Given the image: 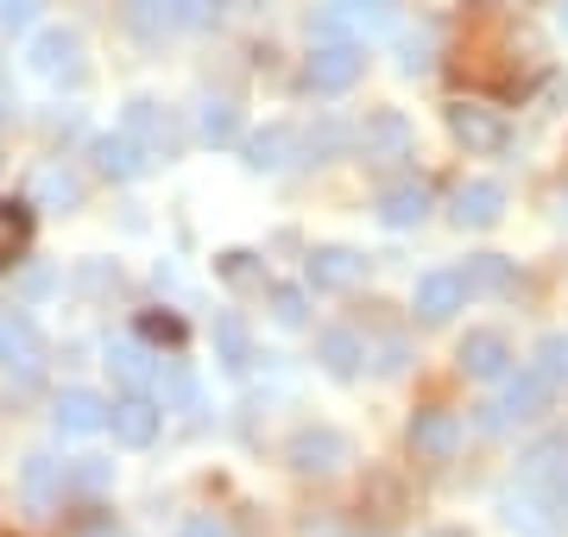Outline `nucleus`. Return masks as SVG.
Returning a JSON list of instances; mask_svg holds the SVG:
<instances>
[{
	"label": "nucleus",
	"mask_w": 568,
	"mask_h": 537,
	"mask_svg": "<svg viewBox=\"0 0 568 537\" xmlns=\"http://www.w3.org/2000/svg\"><path fill=\"white\" fill-rule=\"evenodd\" d=\"M32 241V203H0V266L20 260Z\"/></svg>",
	"instance_id": "21"
},
{
	"label": "nucleus",
	"mask_w": 568,
	"mask_h": 537,
	"mask_svg": "<svg viewBox=\"0 0 568 537\" xmlns=\"http://www.w3.org/2000/svg\"><path fill=\"white\" fill-rule=\"evenodd\" d=\"M0 361H7V373H39L44 367V335L26 311H0Z\"/></svg>",
	"instance_id": "3"
},
{
	"label": "nucleus",
	"mask_w": 568,
	"mask_h": 537,
	"mask_svg": "<svg viewBox=\"0 0 568 537\" xmlns=\"http://www.w3.org/2000/svg\"><path fill=\"white\" fill-rule=\"evenodd\" d=\"M328 7H342V13H366L373 0H328Z\"/></svg>",
	"instance_id": "39"
},
{
	"label": "nucleus",
	"mask_w": 568,
	"mask_h": 537,
	"mask_svg": "<svg viewBox=\"0 0 568 537\" xmlns=\"http://www.w3.org/2000/svg\"><path fill=\"white\" fill-rule=\"evenodd\" d=\"M455 77L474 89H525L537 77V39L525 26H511L499 7H474L462 26V44H455Z\"/></svg>",
	"instance_id": "1"
},
{
	"label": "nucleus",
	"mask_w": 568,
	"mask_h": 537,
	"mask_svg": "<svg viewBox=\"0 0 568 537\" xmlns=\"http://www.w3.org/2000/svg\"><path fill=\"white\" fill-rule=\"evenodd\" d=\"M455 361H462V373H474V379H499V373L511 367V348H506V335L474 330L462 348H455Z\"/></svg>",
	"instance_id": "15"
},
{
	"label": "nucleus",
	"mask_w": 568,
	"mask_h": 537,
	"mask_svg": "<svg viewBox=\"0 0 568 537\" xmlns=\"http://www.w3.org/2000/svg\"><path fill=\"white\" fill-rule=\"evenodd\" d=\"M316 361H323L335 379H354L361 361H366V348H361V335H354V330H328L323 342H316Z\"/></svg>",
	"instance_id": "18"
},
{
	"label": "nucleus",
	"mask_w": 568,
	"mask_h": 537,
	"mask_svg": "<svg viewBox=\"0 0 568 537\" xmlns=\"http://www.w3.org/2000/svg\"><path fill=\"white\" fill-rule=\"evenodd\" d=\"M102 430H114V443H126V449H145V443L159 436V405H152L145 393H126V398L108 405Z\"/></svg>",
	"instance_id": "5"
},
{
	"label": "nucleus",
	"mask_w": 568,
	"mask_h": 537,
	"mask_svg": "<svg viewBox=\"0 0 568 537\" xmlns=\"http://www.w3.org/2000/svg\"><path fill=\"white\" fill-rule=\"evenodd\" d=\"M222 278H227V285H260V266H253V253H222Z\"/></svg>",
	"instance_id": "33"
},
{
	"label": "nucleus",
	"mask_w": 568,
	"mask_h": 537,
	"mask_svg": "<svg viewBox=\"0 0 568 537\" xmlns=\"http://www.w3.org/2000/svg\"><path fill=\"white\" fill-rule=\"evenodd\" d=\"M537 361H544L537 373H544L549 386H568V335H549L544 348H537Z\"/></svg>",
	"instance_id": "30"
},
{
	"label": "nucleus",
	"mask_w": 568,
	"mask_h": 537,
	"mask_svg": "<svg viewBox=\"0 0 568 537\" xmlns=\"http://www.w3.org/2000/svg\"><path fill=\"white\" fill-rule=\"evenodd\" d=\"M108 367L121 373V386H126V393H145V386H152V373H159V367H152V354L133 348V342H121V348L108 354Z\"/></svg>",
	"instance_id": "23"
},
{
	"label": "nucleus",
	"mask_w": 568,
	"mask_h": 537,
	"mask_svg": "<svg viewBox=\"0 0 568 537\" xmlns=\"http://www.w3.org/2000/svg\"><path fill=\"white\" fill-rule=\"evenodd\" d=\"M462 304H467V272H429V278H417V304H410V311H417V323L436 330V323H448Z\"/></svg>",
	"instance_id": "7"
},
{
	"label": "nucleus",
	"mask_w": 568,
	"mask_h": 537,
	"mask_svg": "<svg viewBox=\"0 0 568 537\" xmlns=\"http://www.w3.org/2000/svg\"><path fill=\"white\" fill-rule=\"evenodd\" d=\"M361 70H366L361 44L328 39V44H316V51H310V63H304V89H316V95H342V89L361 83Z\"/></svg>",
	"instance_id": "2"
},
{
	"label": "nucleus",
	"mask_w": 568,
	"mask_h": 537,
	"mask_svg": "<svg viewBox=\"0 0 568 537\" xmlns=\"http://www.w3.org/2000/svg\"><path fill=\"white\" fill-rule=\"evenodd\" d=\"M126 133H133L152 159H171V152H178V133H171V121H164L159 102H133L126 108Z\"/></svg>",
	"instance_id": "16"
},
{
	"label": "nucleus",
	"mask_w": 568,
	"mask_h": 537,
	"mask_svg": "<svg viewBox=\"0 0 568 537\" xmlns=\"http://www.w3.org/2000/svg\"><path fill=\"white\" fill-rule=\"evenodd\" d=\"M467 285H480V291H511V266L499 260V253H480L474 260V278Z\"/></svg>",
	"instance_id": "31"
},
{
	"label": "nucleus",
	"mask_w": 568,
	"mask_h": 537,
	"mask_svg": "<svg viewBox=\"0 0 568 537\" xmlns=\"http://www.w3.org/2000/svg\"><path fill=\"white\" fill-rule=\"evenodd\" d=\"M152 379H159L164 405H183V412L196 405V379H190V367H183V361H159V373H152Z\"/></svg>",
	"instance_id": "25"
},
{
	"label": "nucleus",
	"mask_w": 568,
	"mask_h": 537,
	"mask_svg": "<svg viewBox=\"0 0 568 537\" xmlns=\"http://www.w3.org/2000/svg\"><path fill=\"white\" fill-rule=\"evenodd\" d=\"M448 133L467 145V152H506V121L493 114V108H474V102H462V108H448Z\"/></svg>",
	"instance_id": "8"
},
{
	"label": "nucleus",
	"mask_w": 568,
	"mask_h": 537,
	"mask_svg": "<svg viewBox=\"0 0 568 537\" xmlns=\"http://www.w3.org/2000/svg\"><path fill=\"white\" fill-rule=\"evenodd\" d=\"M410 449L429 455V462L455 455V449H462V417H455V412H417V417H410Z\"/></svg>",
	"instance_id": "14"
},
{
	"label": "nucleus",
	"mask_w": 568,
	"mask_h": 537,
	"mask_svg": "<svg viewBox=\"0 0 568 537\" xmlns=\"http://www.w3.org/2000/svg\"><path fill=\"white\" fill-rule=\"evenodd\" d=\"M196 133H203L209 145H227L234 133H241V114H234V102H203V121H196Z\"/></svg>",
	"instance_id": "26"
},
{
	"label": "nucleus",
	"mask_w": 568,
	"mask_h": 537,
	"mask_svg": "<svg viewBox=\"0 0 568 537\" xmlns=\"http://www.w3.org/2000/svg\"><path fill=\"white\" fill-rule=\"evenodd\" d=\"M549 499H556V506L568 513V468H562V475H549Z\"/></svg>",
	"instance_id": "37"
},
{
	"label": "nucleus",
	"mask_w": 568,
	"mask_h": 537,
	"mask_svg": "<svg viewBox=\"0 0 568 537\" xmlns=\"http://www.w3.org/2000/svg\"><path fill=\"white\" fill-rule=\"evenodd\" d=\"M562 20H568V0H562Z\"/></svg>",
	"instance_id": "40"
},
{
	"label": "nucleus",
	"mask_w": 568,
	"mask_h": 537,
	"mask_svg": "<svg viewBox=\"0 0 568 537\" xmlns=\"http://www.w3.org/2000/svg\"><path fill=\"white\" fill-rule=\"evenodd\" d=\"M95 165H102V178H114V184H133V178L152 171V152H145L133 133H102V140H95Z\"/></svg>",
	"instance_id": "10"
},
{
	"label": "nucleus",
	"mask_w": 568,
	"mask_h": 537,
	"mask_svg": "<svg viewBox=\"0 0 568 537\" xmlns=\"http://www.w3.org/2000/svg\"><path fill=\"white\" fill-rule=\"evenodd\" d=\"M215 348H222V361L234 373L253 361V348H246V330H241V316H215Z\"/></svg>",
	"instance_id": "27"
},
{
	"label": "nucleus",
	"mask_w": 568,
	"mask_h": 537,
	"mask_svg": "<svg viewBox=\"0 0 568 537\" xmlns=\"http://www.w3.org/2000/svg\"><path fill=\"white\" fill-rule=\"evenodd\" d=\"M506 215V190L499 184H462L455 190V222L462 227H493Z\"/></svg>",
	"instance_id": "17"
},
{
	"label": "nucleus",
	"mask_w": 568,
	"mask_h": 537,
	"mask_svg": "<svg viewBox=\"0 0 568 537\" xmlns=\"http://www.w3.org/2000/svg\"><path fill=\"white\" fill-rule=\"evenodd\" d=\"M405 70H429V44H424V39L405 44Z\"/></svg>",
	"instance_id": "36"
},
{
	"label": "nucleus",
	"mask_w": 568,
	"mask_h": 537,
	"mask_svg": "<svg viewBox=\"0 0 568 537\" xmlns=\"http://www.w3.org/2000/svg\"><path fill=\"white\" fill-rule=\"evenodd\" d=\"M424 215H429V190L424 184H398V190L379 196V222L386 227H417Z\"/></svg>",
	"instance_id": "19"
},
{
	"label": "nucleus",
	"mask_w": 568,
	"mask_h": 537,
	"mask_svg": "<svg viewBox=\"0 0 568 537\" xmlns=\"http://www.w3.org/2000/svg\"><path fill=\"white\" fill-rule=\"evenodd\" d=\"M361 152H366V165H398V159H410V126H405V114H392V108L366 114Z\"/></svg>",
	"instance_id": "6"
},
{
	"label": "nucleus",
	"mask_w": 568,
	"mask_h": 537,
	"mask_svg": "<svg viewBox=\"0 0 568 537\" xmlns=\"http://www.w3.org/2000/svg\"><path fill=\"white\" fill-rule=\"evenodd\" d=\"M347 462V436L335 430H297L291 436V468L297 475H335Z\"/></svg>",
	"instance_id": "9"
},
{
	"label": "nucleus",
	"mask_w": 568,
	"mask_h": 537,
	"mask_svg": "<svg viewBox=\"0 0 568 537\" xmlns=\"http://www.w3.org/2000/svg\"><path fill=\"white\" fill-rule=\"evenodd\" d=\"M304 145H310V159H328V152H342V145H347V126H342V121L310 126V133H304Z\"/></svg>",
	"instance_id": "32"
},
{
	"label": "nucleus",
	"mask_w": 568,
	"mask_h": 537,
	"mask_svg": "<svg viewBox=\"0 0 568 537\" xmlns=\"http://www.w3.org/2000/svg\"><path fill=\"white\" fill-rule=\"evenodd\" d=\"M63 480H77V487H89V494H95V487H108V462H77Z\"/></svg>",
	"instance_id": "35"
},
{
	"label": "nucleus",
	"mask_w": 568,
	"mask_h": 537,
	"mask_svg": "<svg viewBox=\"0 0 568 537\" xmlns=\"http://www.w3.org/2000/svg\"><path fill=\"white\" fill-rule=\"evenodd\" d=\"M108 405L95 393H82V386H70V393H58V405H51V430L58 436H95L102 430Z\"/></svg>",
	"instance_id": "13"
},
{
	"label": "nucleus",
	"mask_w": 568,
	"mask_h": 537,
	"mask_svg": "<svg viewBox=\"0 0 568 537\" xmlns=\"http://www.w3.org/2000/svg\"><path fill=\"white\" fill-rule=\"evenodd\" d=\"M227 13V0H171V20L178 26H215Z\"/></svg>",
	"instance_id": "29"
},
{
	"label": "nucleus",
	"mask_w": 568,
	"mask_h": 537,
	"mask_svg": "<svg viewBox=\"0 0 568 537\" xmlns=\"http://www.w3.org/2000/svg\"><path fill=\"white\" fill-rule=\"evenodd\" d=\"M366 278V253L354 247H316L310 253V285L316 291H347Z\"/></svg>",
	"instance_id": "12"
},
{
	"label": "nucleus",
	"mask_w": 568,
	"mask_h": 537,
	"mask_svg": "<svg viewBox=\"0 0 568 537\" xmlns=\"http://www.w3.org/2000/svg\"><path fill=\"white\" fill-rule=\"evenodd\" d=\"M32 203H51V209H77L82 203V184L70 178L63 165H44L39 178H32Z\"/></svg>",
	"instance_id": "22"
},
{
	"label": "nucleus",
	"mask_w": 568,
	"mask_h": 537,
	"mask_svg": "<svg viewBox=\"0 0 568 537\" xmlns=\"http://www.w3.org/2000/svg\"><path fill=\"white\" fill-rule=\"evenodd\" d=\"M26 494H32V506H51V499L63 494V462L32 455V462H26Z\"/></svg>",
	"instance_id": "24"
},
{
	"label": "nucleus",
	"mask_w": 568,
	"mask_h": 537,
	"mask_svg": "<svg viewBox=\"0 0 568 537\" xmlns=\"http://www.w3.org/2000/svg\"><path fill=\"white\" fill-rule=\"evenodd\" d=\"M297 152H304V133L272 121V126H260V133L246 140V165L253 171H284V165H297Z\"/></svg>",
	"instance_id": "11"
},
{
	"label": "nucleus",
	"mask_w": 568,
	"mask_h": 537,
	"mask_svg": "<svg viewBox=\"0 0 568 537\" xmlns=\"http://www.w3.org/2000/svg\"><path fill=\"white\" fill-rule=\"evenodd\" d=\"M39 7H44V0H0V26H7V32H20V26L39 20Z\"/></svg>",
	"instance_id": "34"
},
{
	"label": "nucleus",
	"mask_w": 568,
	"mask_h": 537,
	"mask_svg": "<svg viewBox=\"0 0 568 537\" xmlns=\"http://www.w3.org/2000/svg\"><path fill=\"white\" fill-rule=\"evenodd\" d=\"M544 405H549V379L544 373H511L506 379V405H499L506 417H544Z\"/></svg>",
	"instance_id": "20"
},
{
	"label": "nucleus",
	"mask_w": 568,
	"mask_h": 537,
	"mask_svg": "<svg viewBox=\"0 0 568 537\" xmlns=\"http://www.w3.org/2000/svg\"><path fill=\"white\" fill-rule=\"evenodd\" d=\"M272 316H278L284 330H304V316H310L304 291H297V285H272Z\"/></svg>",
	"instance_id": "28"
},
{
	"label": "nucleus",
	"mask_w": 568,
	"mask_h": 537,
	"mask_svg": "<svg viewBox=\"0 0 568 537\" xmlns=\"http://www.w3.org/2000/svg\"><path fill=\"white\" fill-rule=\"evenodd\" d=\"M183 537H222V525H209V518H196V525H183Z\"/></svg>",
	"instance_id": "38"
},
{
	"label": "nucleus",
	"mask_w": 568,
	"mask_h": 537,
	"mask_svg": "<svg viewBox=\"0 0 568 537\" xmlns=\"http://www.w3.org/2000/svg\"><path fill=\"white\" fill-rule=\"evenodd\" d=\"M26 58H32V70L51 77V83H77V77H82V39H77V32H63V26L39 32Z\"/></svg>",
	"instance_id": "4"
},
{
	"label": "nucleus",
	"mask_w": 568,
	"mask_h": 537,
	"mask_svg": "<svg viewBox=\"0 0 568 537\" xmlns=\"http://www.w3.org/2000/svg\"><path fill=\"white\" fill-rule=\"evenodd\" d=\"M0 537H13V531H0Z\"/></svg>",
	"instance_id": "41"
}]
</instances>
